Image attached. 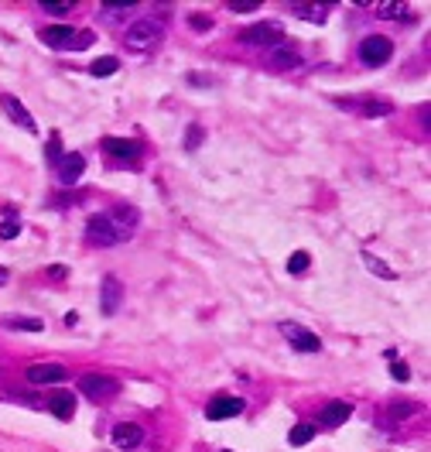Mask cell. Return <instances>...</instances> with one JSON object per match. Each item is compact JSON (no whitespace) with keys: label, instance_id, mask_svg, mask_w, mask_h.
Here are the masks:
<instances>
[{"label":"cell","instance_id":"8d00e7d4","mask_svg":"<svg viewBox=\"0 0 431 452\" xmlns=\"http://www.w3.org/2000/svg\"><path fill=\"white\" fill-rule=\"evenodd\" d=\"M0 281H7V271H3V267H0Z\"/></svg>","mask_w":431,"mask_h":452},{"label":"cell","instance_id":"30bf717a","mask_svg":"<svg viewBox=\"0 0 431 452\" xmlns=\"http://www.w3.org/2000/svg\"><path fill=\"white\" fill-rule=\"evenodd\" d=\"M141 442H144V428H141V425L120 421L117 428H113V446H117V449H137Z\"/></svg>","mask_w":431,"mask_h":452},{"label":"cell","instance_id":"f1b7e54d","mask_svg":"<svg viewBox=\"0 0 431 452\" xmlns=\"http://www.w3.org/2000/svg\"><path fill=\"white\" fill-rule=\"evenodd\" d=\"M189 24H192V31H209V28H212V17H209V14H192Z\"/></svg>","mask_w":431,"mask_h":452},{"label":"cell","instance_id":"7c38bea8","mask_svg":"<svg viewBox=\"0 0 431 452\" xmlns=\"http://www.w3.org/2000/svg\"><path fill=\"white\" fill-rule=\"evenodd\" d=\"M41 41L52 45V48H72L76 31L69 24H48V28H41Z\"/></svg>","mask_w":431,"mask_h":452},{"label":"cell","instance_id":"d590c367","mask_svg":"<svg viewBox=\"0 0 431 452\" xmlns=\"http://www.w3.org/2000/svg\"><path fill=\"white\" fill-rule=\"evenodd\" d=\"M62 274H65L62 264H52V267H48V278H62Z\"/></svg>","mask_w":431,"mask_h":452},{"label":"cell","instance_id":"5bb4252c","mask_svg":"<svg viewBox=\"0 0 431 452\" xmlns=\"http://www.w3.org/2000/svg\"><path fill=\"white\" fill-rule=\"evenodd\" d=\"M82 171H86V158H82V155H62V162H58V178H62V185L79 182Z\"/></svg>","mask_w":431,"mask_h":452},{"label":"cell","instance_id":"7a4b0ae2","mask_svg":"<svg viewBox=\"0 0 431 452\" xmlns=\"http://www.w3.org/2000/svg\"><path fill=\"white\" fill-rule=\"evenodd\" d=\"M161 41H164V21L151 17V14L141 17V21H134L127 28V35H123V45L130 52H155V48H161Z\"/></svg>","mask_w":431,"mask_h":452},{"label":"cell","instance_id":"9a60e30c","mask_svg":"<svg viewBox=\"0 0 431 452\" xmlns=\"http://www.w3.org/2000/svg\"><path fill=\"white\" fill-rule=\"evenodd\" d=\"M103 151L107 155H113V158H141V144L137 141H120V137H107L103 141Z\"/></svg>","mask_w":431,"mask_h":452},{"label":"cell","instance_id":"8992f818","mask_svg":"<svg viewBox=\"0 0 431 452\" xmlns=\"http://www.w3.org/2000/svg\"><path fill=\"white\" fill-rule=\"evenodd\" d=\"M281 332H284V339H288L298 353H318V350H322V339L315 336L312 329L301 326V322H281Z\"/></svg>","mask_w":431,"mask_h":452},{"label":"cell","instance_id":"e575fe53","mask_svg":"<svg viewBox=\"0 0 431 452\" xmlns=\"http://www.w3.org/2000/svg\"><path fill=\"white\" fill-rule=\"evenodd\" d=\"M414 405H407V401H404V405H397V408H393V414H397V418H404V414H414Z\"/></svg>","mask_w":431,"mask_h":452},{"label":"cell","instance_id":"3957f363","mask_svg":"<svg viewBox=\"0 0 431 452\" xmlns=\"http://www.w3.org/2000/svg\"><path fill=\"white\" fill-rule=\"evenodd\" d=\"M243 45H253V48H281L284 45V28L274 21H260V24H250L240 31Z\"/></svg>","mask_w":431,"mask_h":452},{"label":"cell","instance_id":"83f0119b","mask_svg":"<svg viewBox=\"0 0 431 452\" xmlns=\"http://www.w3.org/2000/svg\"><path fill=\"white\" fill-rule=\"evenodd\" d=\"M21 233V223L17 219H7V223H0V240H14Z\"/></svg>","mask_w":431,"mask_h":452},{"label":"cell","instance_id":"d4e9b609","mask_svg":"<svg viewBox=\"0 0 431 452\" xmlns=\"http://www.w3.org/2000/svg\"><path fill=\"white\" fill-rule=\"evenodd\" d=\"M391 110H393V103H384V100H373V103H366V107H363V114H366V117H387Z\"/></svg>","mask_w":431,"mask_h":452},{"label":"cell","instance_id":"ffe728a7","mask_svg":"<svg viewBox=\"0 0 431 452\" xmlns=\"http://www.w3.org/2000/svg\"><path fill=\"white\" fill-rule=\"evenodd\" d=\"M363 264H366L377 278H387V281H393V278H397V274H393V271L384 264V260H380V257H373V254H366V250H363Z\"/></svg>","mask_w":431,"mask_h":452},{"label":"cell","instance_id":"ba28073f","mask_svg":"<svg viewBox=\"0 0 431 452\" xmlns=\"http://www.w3.org/2000/svg\"><path fill=\"white\" fill-rule=\"evenodd\" d=\"M240 411H243V398L219 394V398H212V401H209V408H205V418H209V421H226V418H236Z\"/></svg>","mask_w":431,"mask_h":452},{"label":"cell","instance_id":"d6986e66","mask_svg":"<svg viewBox=\"0 0 431 452\" xmlns=\"http://www.w3.org/2000/svg\"><path fill=\"white\" fill-rule=\"evenodd\" d=\"M120 69V62L113 55H103V59H96L93 65H89V76H96V79H107V76H113Z\"/></svg>","mask_w":431,"mask_h":452},{"label":"cell","instance_id":"4dcf8cb0","mask_svg":"<svg viewBox=\"0 0 431 452\" xmlns=\"http://www.w3.org/2000/svg\"><path fill=\"white\" fill-rule=\"evenodd\" d=\"M134 7L130 3H107V14H113V17H123V14H130Z\"/></svg>","mask_w":431,"mask_h":452},{"label":"cell","instance_id":"1f68e13d","mask_svg":"<svg viewBox=\"0 0 431 452\" xmlns=\"http://www.w3.org/2000/svg\"><path fill=\"white\" fill-rule=\"evenodd\" d=\"M96 41V35L93 31H82V35H76V41H72V48H89Z\"/></svg>","mask_w":431,"mask_h":452},{"label":"cell","instance_id":"2e32d148","mask_svg":"<svg viewBox=\"0 0 431 452\" xmlns=\"http://www.w3.org/2000/svg\"><path fill=\"white\" fill-rule=\"evenodd\" d=\"M301 65V55L291 48H271V69H295Z\"/></svg>","mask_w":431,"mask_h":452},{"label":"cell","instance_id":"603a6c76","mask_svg":"<svg viewBox=\"0 0 431 452\" xmlns=\"http://www.w3.org/2000/svg\"><path fill=\"white\" fill-rule=\"evenodd\" d=\"M308 264H312V257H308L305 250H295V254H291V260H288V271H291V274H305V271H308Z\"/></svg>","mask_w":431,"mask_h":452},{"label":"cell","instance_id":"e0dca14e","mask_svg":"<svg viewBox=\"0 0 431 452\" xmlns=\"http://www.w3.org/2000/svg\"><path fill=\"white\" fill-rule=\"evenodd\" d=\"M48 405H52V414L62 418V421H69V418L76 414V398H72V394H55Z\"/></svg>","mask_w":431,"mask_h":452},{"label":"cell","instance_id":"8fae6325","mask_svg":"<svg viewBox=\"0 0 431 452\" xmlns=\"http://www.w3.org/2000/svg\"><path fill=\"white\" fill-rule=\"evenodd\" d=\"M120 295H123V288L113 274H107L103 278V285H100V309H103V315H113L120 309Z\"/></svg>","mask_w":431,"mask_h":452},{"label":"cell","instance_id":"6da1fadb","mask_svg":"<svg viewBox=\"0 0 431 452\" xmlns=\"http://www.w3.org/2000/svg\"><path fill=\"white\" fill-rule=\"evenodd\" d=\"M134 226H137V209L134 205H117L110 212L93 216L86 223V237H89V244L96 247H117L134 233Z\"/></svg>","mask_w":431,"mask_h":452},{"label":"cell","instance_id":"9c48e42d","mask_svg":"<svg viewBox=\"0 0 431 452\" xmlns=\"http://www.w3.org/2000/svg\"><path fill=\"white\" fill-rule=\"evenodd\" d=\"M24 377H28L31 384L45 387V384H62L69 373H65V367H58V364H35V367L24 370Z\"/></svg>","mask_w":431,"mask_h":452},{"label":"cell","instance_id":"ac0fdd59","mask_svg":"<svg viewBox=\"0 0 431 452\" xmlns=\"http://www.w3.org/2000/svg\"><path fill=\"white\" fill-rule=\"evenodd\" d=\"M295 14L305 17V21H315V24H325V17H329V3H298Z\"/></svg>","mask_w":431,"mask_h":452},{"label":"cell","instance_id":"d6a6232c","mask_svg":"<svg viewBox=\"0 0 431 452\" xmlns=\"http://www.w3.org/2000/svg\"><path fill=\"white\" fill-rule=\"evenodd\" d=\"M48 155H52V162H62V155H58V137L48 141Z\"/></svg>","mask_w":431,"mask_h":452},{"label":"cell","instance_id":"484cf974","mask_svg":"<svg viewBox=\"0 0 431 452\" xmlns=\"http://www.w3.org/2000/svg\"><path fill=\"white\" fill-rule=\"evenodd\" d=\"M45 10H48V14H55V17H65V14L72 10V3H69V0H48V3H45Z\"/></svg>","mask_w":431,"mask_h":452},{"label":"cell","instance_id":"f546056e","mask_svg":"<svg viewBox=\"0 0 431 452\" xmlns=\"http://www.w3.org/2000/svg\"><path fill=\"white\" fill-rule=\"evenodd\" d=\"M393 380H400V384H407V380H411V370H407V364L393 360Z\"/></svg>","mask_w":431,"mask_h":452},{"label":"cell","instance_id":"74e56055","mask_svg":"<svg viewBox=\"0 0 431 452\" xmlns=\"http://www.w3.org/2000/svg\"><path fill=\"white\" fill-rule=\"evenodd\" d=\"M0 377H3V367H0Z\"/></svg>","mask_w":431,"mask_h":452},{"label":"cell","instance_id":"cb8c5ba5","mask_svg":"<svg viewBox=\"0 0 431 452\" xmlns=\"http://www.w3.org/2000/svg\"><path fill=\"white\" fill-rule=\"evenodd\" d=\"M377 10H380L384 17H407V21H411V7H407V3H377Z\"/></svg>","mask_w":431,"mask_h":452},{"label":"cell","instance_id":"4fadbf2b","mask_svg":"<svg viewBox=\"0 0 431 452\" xmlns=\"http://www.w3.org/2000/svg\"><path fill=\"white\" fill-rule=\"evenodd\" d=\"M350 414H353V405H350V401H329V405L322 408V414H318V421L329 425V428H339Z\"/></svg>","mask_w":431,"mask_h":452},{"label":"cell","instance_id":"5b68a950","mask_svg":"<svg viewBox=\"0 0 431 452\" xmlns=\"http://www.w3.org/2000/svg\"><path fill=\"white\" fill-rule=\"evenodd\" d=\"M79 391L86 398H93V401H103V398L117 394L120 384H117V377H107V373H86V377H79Z\"/></svg>","mask_w":431,"mask_h":452},{"label":"cell","instance_id":"277c9868","mask_svg":"<svg viewBox=\"0 0 431 452\" xmlns=\"http://www.w3.org/2000/svg\"><path fill=\"white\" fill-rule=\"evenodd\" d=\"M391 55H393V41L387 38V35H370V38L359 45V59H363V65H370V69L391 62Z\"/></svg>","mask_w":431,"mask_h":452},{"label":"cell","instance_id":"4316f807","mask_svg":"<svg viewBox=\"0 0 431 452\" xmlns=\"http://www.w3.org/2000/svg\"><path fill=\"white\" fill-rule=\"evenodd\" d=\"M202 137H205V134H202V127H198V123H192V127H189V134H185V148H189V151H196L198 144H202Z\"/></svg>","mask_w":431,"mask_h":452},{"label":"cell","instance_id":"52a82bcc","mask_svg":"<svg viewBox=\"0 0 431 452\" xmlns=\"http://www.w3.org/2000/svg\"><path fill=\"white\" fill-rule=\"evenodd\" d=\"M0 107H3V114L10 117V123H17L21 130H28V134H38V123H35V117L28 114V107L17 100V96H0Z\"/></svg>","mask_w":431,"mask_h":452},{"label":"cell","instance_id":"836d02e7","mask_svg":"<svg viewBox=\"0 0 431 452\" xmlns=\"http://www.w3.org/2000/svg\"><path fill=\"white\" fill-rule=\"evenodd\" d=\"M230 10H236V14H250V10H257V3H230Z\"/></svg>","mask_w":431,"mask_h":452},{"label":"cell","instance_id":"44dd1931","mask_svg":"<svg viewBox=\"0 0 431 452\" xmlns=\"http://www.w3.org/2000/svg\"><path fill=\"white\" fill-rule=\"evenodd\" d=\"M288 439H291V446H308V442H312V439H315V425H308V421H301V425H295Z\"/></svg>","mask_w":431,"mask_h":452},{"label":"cell","instance_id":"7402d4cb","mask_svg":"<svg viewBox=\"0 0 431 452\" xmlns=\"http://www.w3.org/2000/svg\"><path fill=\"white\" fill-rule=\"evenodd\" d=\"M3 326L17 329V332H41V329H45V322H41V319H21V315H14V319H7Z\"/></svg>","mask_w":431,"mask_h":452}]
</instances>
